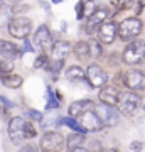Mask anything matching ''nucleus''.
Segmentation results:
<instances>
[{"label":"nucleus","instance_id":"nucleus-23","mask_svg":"<svg viewBox=\"0 0 145 152\" xmlns=\"http://www.w3.org/2000/svg\"><path fill=\"white\" fill-rule=\"evenodd\" d=\"M63 64H64V61H58V59H52V61H47L46 63V69L51 73L52 80H58V75L63 69Z\"/></svg>","mask_w":145,"mask_h":152},{"label":"nucleus","instance_id":"nucleus-39","mask_svg":"<svg viewBox=\"0 0 145 152\" xmlns=\"http://www.w3.org/2000/svg\"><path fill=\"white\" fill-rule=\"evenodd\" d=\"M144 7H145V0H140V2H138V10H137V12H138V14H140V12H142V9H144Z\"/></svg>","mask_w":145,"mask_h":152},{"label":"nucleus","instance_id":"nucleus-32","mask_svg":"<svg viewBox=\"0 0 145 152\" xmlns=\"http://www.w3.org/2000/svg\"><path fill=\"white\" fill-rule=\"evenodd\" d=\"M46 63H47V58H46V56H39L37 59H36V63H34V68H36V69H41V68L46 66Z\"/></svg>","mask_w":145,"mask_h":152},{"label":"nucleus","instance_id":"nucleus-13","mask_svg":"<svg viewBox=\"0 0 145 152\" xmlns=\"http://www.w3.org/2000/svg\"><path fill=\"white\" fill-rule=\"evenodd\" d=\"M71 51H73V46L68 41H56L51 46V56H52V59L58 61H64L71 54Z\"/></svg>","mask_w":145,"mask_h":152},{"label":"nucleus","instance_id":"nucleus-21","mask_svg":"<svg viewBox=\"0 0 145 152\" xmlns=\"http://www.w3.org/2000/svg\"><path fill=\"white\" fill-rule=\"evenodd\" d=\"M12 17H14V14H12V7L9 5V4L0 2V27L7 26V24L10 22Z\"/></svg>","mask_w":145,"mask_h":152},{"label":"nucleus","instance_id":"nucleus-6","mask_svg":"<svg viewBox=\"0 0 145 152\" xmlns=\"http://www.w3.org/2000/svg\"><path fill=\"white\" fill-rule=\"evenodd\" d=\"M39 145L42 152H59L64 145V137L61 135V132H46L41 137Z\"/></svg>","mask_w":145,"mask_h":152},{"label":"nucleus","instance_id":"nucleus-22","mask_svg":"<svg viewBox=\"0 0 145 152\" xmlns=\"http://www.w3.org/2000/svg\"><path fill=\"white\" fill-rule=\"evenodd\" d=\"M86 134H79V132H73L69 137H68V140H66V145H68V149H74V147H79L83 145V142H85L86 139Z\"/></svg>","mask_w":145,"mask_h":152},{"label":"nucleus","instance_id":"nucleus-14","mask_svg":"<svg viewBox=\"0 0 145 152\" xmlns=\"http://www.w3.org/2000/svg\"><path fill=\"white\" fill-rule=\"evenodd\" d=\"M98 95H100V102L101 103H106V105H117V100H118V88H115V86H101V90L98 91Z\"/></svg>","mask_w":145,"mask_h":152},{"label":"nucleus","instance_id":"nucleus-1","mask_svg":"<svg viewBox=\"0 0 145 152\" xmlns=\"http://www.w3.org/2000/svg\"><path fill=\"white\" fill-rule=\"evenodd\" d=\"M140 102H142V98L137 91H120L118 95V100H117V110H118V113L122 115H133L137 112V108L140 107Z\"/></svg>","mask_w":145,"mask_h":152},{"label":"nucleus","instance_id":"nucleus-10","mask_svg":"<svg viewBox=\"0 0 145 152\" xmlns=\"http://www.w3.org/2000/svg\"><path fill=\"white\" fill-rule=\"evenodd\" d=\"M79 125L83 127L85 132H98L103 129L101 120L98 118L95 110H86L85 113L79 115Z\"/></svg>","mask_w":145,"mask_h":152},{"label":"nucleus","instance_id":"nucleus-11","mask_svg":"<svg viewBox=\"0 0 145 152\" xmlns=\"http://www.w3.org/2000/svg\"><path fill=\"white\" fill-rule=\"evenodd\" d=\"M24 122L26 120L22 118V117H12L10 122H9V137H10V140L14 144H20L24 140Z\"/></svg>","mask_w":145,"mask_h":152},{"label":"nucleus","instance_id":"nucleus-5","mask_svg":"<svg viewBox=\"0 0 145 152\" xmlns=\"http://www.w3.org/2000/svg\"><path fill=\"white\" fill-rule=\"evenodd\" d=\"M93 110L96 112L98 118L101 120L103 127H115V125L120 124V113H118V110H117V107L100 103V105H95Z\"/></svg>","mask_w":145,"mask_h":152},{"label":"nucleus","instance_id":"nucleus-24","mask_svg":"<svg viewBox=\"0 0 145 152\" xmlns=\"http://www.w3.org/2000/svg\"><path fill=\"white\" fill-rule=\"evenodd\" d=\"M88 49H90V58H93V59L101 58L103 48H101V44H100L98 39H91V41H88Z\"/></svg>","mask_w":145,"mask_h":152},{"label":"nucleus","instance_id":"nucleus-8","mask_svg":"<svg viewBox=\"0 0 145 152\" xmlns=\"http://www.w3.org/2000/svg\"><path fill=\"white\" fill-rule=\"evenodd\" d=\"M98 41L103 44H113V41L118 36V24L115 20H105L98 27Z\"/></svg>","mask_w":145,"mask_h":152},{"label":"nucleus","instance_id":"nucleus-27","mask_svg":"<svg viewBox=\"0 0 145 152\" xmlns=\"http://www.w3.org/2000/svg\"><path fill=\"white\" fill-rule=\"evenodd\" d=\"M36 135H37V130L32 122H24V139H34Z\"/></svg>","mask_w":145,"mask_h":152},{"label":"nucleus","instance_id":"nucleus-4","mask_svg":"<svg viewBox=\"0 0 145 152\" xmlns=\"http://www.w3.org/2000/svg\"><path fill=\"white\" fill-rule=\"evenodd\" d=\"M7 26H9L10 36H14V37H17V39L29 37V34H31V31H32V20L27 19V17H22V15L12 17L10 22H9Z\"/></svg>","mask_w":145,"mask_h":152},{"label":"nucleus","instance_id":"nucleus-33","mask_svg":"<svg viewBox=\"0 0 145 152\" xmlns=\"http://www.w3.org/2000/svg\"><path fill=\"white\" fill-rule=\"evenodd\" d=\"M29 9H31V7L29 5H17L15 9H12V14H14V17L15 15H19V14H26V12H29Z\"/></svg>","mask_w":145,"mask_h":152},{"label":"nucleus","instance_id":"nucleus-7","mask_svg":"<svg viewBox=\"0 0 145 152\" xmlns=\"http://www.w3.org/2000/svg\"><path fill=\"white\" fill-rule=\"evenodd\" d=\"M125 86L132 91H144L145 90V73L140 69H128L123 75Z\"/></svg>","mask_w":145,"mask_h":152},{"label":"nucleus","instance_id":"nucleus-18","mask_svg":"<svg viewBox=\"0 0 145 152\" xmlns=\"http://www.w3.org/2000/svg\"><path fill=\"white\" fill-rule=\"evenodd\" d=\"M0 81L2 85L7 88H12V90H15L19 88L24 83V78L20 75H14V73H7V75H0Z\"/></svg>","mask_w":145,"mask_h":152},{"label":"nucleus","instance_id":"nucleus-36","mask_svg":"<svg viewBox=\"0 0 145 152\" xmlns=\"http://www.w3.org/2000/svg\"><path fill=\"white\" fill-rule=\"evenodd\" d=\"M19 152H39V151H37V147H36V145H32V144H27V145H22Z\"/></svg>","mask_w":145,"mask_h":152},{"label":"nucleus","instance_id":"nucleus-38","mask_svg":"<svg viewBox=\"0 0 145 152\" xmlns=\"http://www.w3.org/2000/svg\"><path fill=\"white\" fill-rule=\"evenodd\" d=\"M69 152H90V151H88V149H85V147H74V149H71V151Z\"/></svg>","mask_w":145,"mask_h":152},{"label":"nucleus","instance_id":"nucleus-25","mask_svg":"<svg viewBox=\"0 0 145 152\" xmlns=\"http://www.w3.org/2000/svg\"><path fill=\"white\" fill-rule=\"evenodd\" d=\"M47 110H54V108H59L61 105H59V100L54 96V91H52V88L47 86Z\"/></svg>","mask_w":145,"mask_h":152},{"label":"nucleus","instance_id":"nucleus-15","mask_svg":"<svg viewBox=\"0 0 145 152\" xmlns=\"http://www.w3.org/2000/svg\"><path fill=\"white\" fill-rule=\"evenodd\" d=\"M110 17V10L106 7H95V10L88 15V26L90 27H95V26H100L101 22H105Z\"/></svg>","mask_w":145,"mask_h":152},{"label":"nucleus","instance_id":"nucleus-28","mask_svg":"<svg viewBox=\"0 0 145 152\" xmlns=\"http://www.w3.org/2000/svg\"><path fill=\"white\" fill-rule=\"evenodd\" d=\"M14 69V64L12 61L9 59H0V75H7V73H12Z\"/></svg>","mask_w":145,"mask_h":152},{"label":"nucleus","instance_id":"nucleus-16","mask_svg":"<svg viewBox=\"0 0 145 152\" xmlns=\"http://www.w3.org/2000/svg\"><path fill=\"white\" fill-rule=\"evenodd\" d=\"M0 56H2V59L14 61L19 58V48L10 41H2L0 39Z\"/></svg>","mask_w":145,"mask_h":152},{"label":"nucleus","instance_id":"nucleus-20","mask_svg":"<svg viewBox=\"0 0 145 152\" xmlns=\"http://www.w3.org/2000/svg\"><path fill=\"white\" fill-rule=\"evenodd\" d=\"M64 75L69 81H83L85 80V69L79 68V66H71V68H68Z\"/></svg>","mask_w":145,"mask_h":152},{"label":"nucleus","instance_id":"nucleus-42","mask_svg":"<svg viewBox=\"0 0 145 152\" xmlns=\"http://www.w3.org/2000/svg\"><path fill=\"white\" fill-rule=\"evenodd\" d=\"M0 112H4V107H2V100H0Z\"/></svg>","mask_w":145,"mask_h":152},{"label":"nucleus","instance_id":"nucleus-37","mask_svg":"<svg viewBox=\"0 0 145 152\" xmlns=\"http://www.w3.org/2000/svg\"><path fill=\"white\" fill-rule=\"evenodd\" d=\"M90 144H91V145H90V149H88L90 152H100V149H101V147H98V140H91Z\"/></svg>","mask_w":145,"mask_h":152},{"label":"nucleus","instance_id":"nucleus-40","mask_svg":"<svg viewBox=\"0 0 145 152\" xmlns=\"http://www.w3.org/2000/svg\"><path fill=\"white\" fill-rule=\"evenodd\" d=\"M100 152H118V151L113 149V147H110V149H100Z\"/></svg>","mask_w":145,"mask_h":152},{"label":"nucleus","instance_id":"nucleus-34","mask_svg":"<svg viewBox=\"0 0 145 152\" xmlns=\"http://www.w3.org/2000/svg\"><path fill=\"white\" fill-rule=\"evenodd\" d=\"M130 149L133 152H140L142 149H144V142H140V140H133L132 144H130Z\"/></svg>","mask_w":145,"mask_h":152},{"label":"nucleus","instance_id":"nucleus-19","mask_svg":"<svg viewBox=\"0 0 145 152\" xmlns=\"http://www.w3.org/2000/svg\"><path fill=\"white\" fill-rule=\"evenodd\" d=\"M73 51H74V56L81 63H85L86 59H90V49H88V42L86 41H78L74 44Z\"/></svg>","mask_w":145,"mask_h":152},{"label":"nucleus","instance_id":"nucleus-35","mask_svg":"<svg viewBox=\"0 0 145 152\" xmlns=\"http://www.w3.org/2000/svg\"><path fill=\"white\" fill-rule=\"evenodd\" d=\"M76 15H78V19H83L85 17V9H83V2H78V5H76Z\"/></svg>","mask_w":145,"mask_h":152},{"label":"nucleus","instance_id":"nucleus-2","mask_svg":"<svg viewBox=\"0 0 145 152\" xmlns=\"http://www.w3.org/2000/svg\"><path fill=\"white\" fill-rule=\"evenodd\" d=\"M122 59L125 64H138L140 61L145 59V42L140 39L128 41L122 53Z\"/></svg>","mask_w":145,"mask_h":152},{"label":"nucleus","instance_id":"nucleus-30","mask_svg":"<svg viewBox=\"0 0 145 152\" xmlns=\"http://www.w3.org/2000/svg\"><path fill=\"white\" fill-rule=\"evenodd\" d=\"M27 117H31L32 120H37V122H42L44 118V115L41 112H37V110H27Z\"/></svg>","mask_w":145,"mask_h":152},{"label":"nucleus","instance_id":"nucleus-44","mask_svg":"<svg viewBox=\"0 0 145 152\" xmlns=\"http://www.w3.org/2000/svg\"><path fill=\"white\" fill-rule=\"evenodd\" d=\"M0 2H2V0H0Z\"/></svg>","mask_w":145,"mask_h":152},{"label":"nucleus","instance_id":"nucleus-17","mask_svg":"<svg viewBox=\"0 0 145 152\" xmlns=\"http://www.w3.org/2000/svg\"><path fill=\"white\" fill-rule=\"evenodd\" d=\"M95 108V103L91 100H78V102H73L69 105V117H79L81 113H85L86 110H93Z\"/></svg>","mask_w":145,"mask_h":152},{"label":"nucleus","instance_id":"nucleus-9","mask_svg":"<svg viewBox=\"0 0 145 152\" xmlns=\"http://www.w3.org/2000/svg\"><path fill=\"white\" fill-rule=\"evenodd\" d=\"M86 80L90 81V85H91L93 88H101L106 85L108 81V75L106 71L103 69V68H100L98 64H90L88 68H86Z\"/></svg>","mask_w":145,"mask_h":152},{"label":"nucleus","instance_id":"nucleus-26","mask_svg":"<svg viewBox=\"0 0 145 152\" xmlns=\"http://www.w3.org/2000/svg\"><path fill=\"white\" fill-rule=\"evenodd\" d=\"M111 2L113 9H117V12H122L125 9H130L132 4H133V0H110Z\"/></svg>","mask_w":145,"mask_h":152},{"label":"nucleus","instance_id":"nucleus-31","mask_svg":"<svg viewBox=\"0 0 145 152\" xmlns=\"http://www.w3.org/2000/svg\"><path fill=\"white\" fill-rule=\"evenodd\" d=\"M22 41H24V46H22V49L20 51H19V56L22 54V53H32V44H31V41H29V39H22Z\"/></svg>","mask_w":145,"mask_h":152},{"label":"nucleus","instance_id":"nucleus-43","mask_svg":"<svg viewBox=\"0 0 145 152\" xmlns=\"http://www.w3.org/2000/svg\"><path fill=\"white\" fill-rule=\"evenodd\" d=\"M14 2H22V0H14Z\"/></svg>","mask_w":145,"mask_h":152},{"label":"nucleus","instance_id":"nucleus-29","mask_svg":"<svg viewBox=\"0 0 145 152\" xmlns=\"http://www.w3.org/2000/svg\"><path fill=\"white\" fill-rule=\"evenodd\" d=\"M81 2H83V9H85V15L88 17L93 10H95V7H96V5H95V2H93V0H81Z\"/></svg>","mask_w":145,"mask_h":152},{"label":"nucleus","instance_id":"nucleus-12","mask_svg":"<svg viewBox=\"0 0 145 152\" xmlns=\"http://www.w3.org/2000/svg\"><path fill=\"white\" fill-rule=\"evenodd\" d=\"M34 44L39 49H49L52 46V34L47 26H39L34 34Z\"/></svg>","mask_w":145,"mask_h":152},{"label":"nucleus","instance_id":"nucleus-41","mask_svg":"<svg viewBox=\"0 0 145 152\" xmlns=\"http://www.w3.org/2000/svg\"><path fill=\"white\" fill-rule=\"evenodd\" d=\"M54 4H61V2H63V0H52Z\"/></svg>","mask_w":145,"mask_h":152},{"label":"nucleus","instance_id":"nucleus-3","mask_svg":"<svg viewBox=\"0 0 145 152\" xmlns=\"http://www.w3.org/2000/svg\"><path fill=\"white\" fill-rule=\"evenodd\" d=\"M142 29H144V24L140 19L137 17H128V19H125L122 24H118V36L122 41H133L140 36L142 32Z\"/></svg>","mask_w":145,"mask_h":152}]
</instances>
